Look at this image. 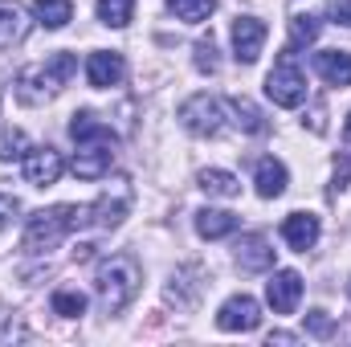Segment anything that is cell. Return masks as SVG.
Wrapping results in <instances>:
<instances>
[{"label":"cell","instance_id":"cell-1","mask_svg":"<svg viewBox=\"0 0 351 347\" xmlns=\"http://www.w3.org/2000/svg\"><path fill=\"white\" fill-rule=\"evenodd\" d=\"M70 139L78 147V156H74V176L78 180H102V176L110 172L119 139H114V131L94 110H78L70 119Z\"/></svg>","mask_w":351,"mask_h":347},{"label":"cell","instance_id":"cell-2","mask_svg":"<svg viewBox=\"0 0 351 347\" xmlns=\"http://www.w3.org/2000/svg\"><path fill=\"white\" fill-rule=\"evenodd\" d=\"M90 225V204H53V208H37L25 225V254H49L62 237H70L74 229Z\"/></svg>","mask_w":351,"mask_h":347},{"label":"cell","instance_id":"cell-3","mask_svg":"<svg viewBox=\"0 0 351 347\" xmlns=\"http://www.w3.org/2000/svg\"><path fill=\"white\" fill-rule=\"evenodd\" d=\"M74 74H78V58H74V53H53V58H45V62L21 70V78H16V98H21L25 106H41V102L58 98L62 90L70 86Z\"/></svg>","mask_w":351,"mask_h":347},{"label":"cell","instance_id":"cell-4","mask_svg":"<svg viewBox=\"0 0 351 347\" xmlns=\"http://www.w3.org/2000/svg\"><path fill=\"white\" fill-rule=\"evenodd\" d=\"M139 282H143V274H139V261L135 258L119 254V258L102 261L98 274H94V290H98L102 311L106 315H119L123 307H131V298L139 294Z\"/></svg>","mask_w":351,"mask_h":347},{"label":"cell","instance_id":"cell-5","mask_svg":"<svg viewBox=\"0 0 351 347\" xmlns=\"http://www.w3.org/2000/svg\"><path fill=\"white\" fill-rule=\"evenodd\" d=\"M265 94L274 98V106H286V110H294V106L306 102V74L298 70V53L290 45L278 53L274 70L265 74Z\"/></svg>","mask_w":351,"mask_h":347},{"label":"cell","instance_id":"cell-6","mask_svg":"<svg viewBox=\"0 0 351 347\" xmlns=\"http://www.w3.org/2000/svg\"><path fill=\"white\" fill-rule=\"evenodd\" d=\"M221 110H225V98H213V94H192L184 106H180V123L192 131V135H217L221 131Z\"/></svg>","mask_w":351,"mask_h":347},{"label":"cell","instance_id":"cell-7","mask_svg":"<svg viewBox=\"0 0 351 347\" xmlns=\"http://www.w3.org/2000/svg\"><path fill=\"white\" fill-rule=\"evenodd\" d=\"M131 208V184L127 180H110V188L90 204V225L94 229H114Z\"/></svg>","mask_w":351,"mask_h":347},{"label":"cell","instance_id":"cell-8","mask_svg":"<svg viewBox=\"0 0 351 347\" xmlns=\"http://www.w3.org/2000/svg\"><path fill=\"white\" fill-rule=\"evenodd\" d=\"M217 327H221V331H258V327H262V307H258V298H250V294L225 298L221 311H217Z\"/></svg>","mask_w":351,"mask_h":347},{"label":"cell","instance_id":"cell-9","mask_svg":"<svg viewBox=\"0 0 351 347\" xmlns=\"http://www.w3.org/2000/svg\"><path fill=\"white\" fill-rule=\"evenodd\" d=\"M127 78V58L119 49H94L86 58V82L94 90H110Z\"/></svg>","mask_w":351,"mask_h":347},{"label":"cell","instance_id":"cell-10","mask_svg":"<svg viewBox=\"0 0 351 347\" xmlns=\"http://www.w3.org/2000/svg\"><path fill=\"white\" fill-rule=\"evenodd\" d=\"M262 45H265V21H258V16H237L233 21V58L241 66H254L262 58Z\"/></svg>","mask_w":351,"mask_h":347},{"label":"cell","instance_id":"cell-11","mask_svg":"<svg viewBox=\"0 0 351 347\" xmlns=\"http://www.w3.org/2000/svg\"><path fill=\"white\" fill-rule=\"evenodd\" d=\"M62 172H66V160H62V152H53V147H33V152L25 156V184H33V188L58 184Z\"/></svg>","mask_w":351,"mask_h":347},{"label":"cell","instance_id":"cell-12","mask_svg":"<svg viewBox=\"0 0 351 347\" xmlns=\"http://www.w3.org/2000/svg\"><path fill=\"white\" fill-rule=\"evenodd\" d=\"M265 298L274 307V315H294L298 298H302V274L298 270H278L269 282H265Z\"/></svg>","mask_w":351,"mask_h":347},{"label":"cell","instance_id":"cell-13","mask_svg":"<svg viewBox=\"0 0 351 347\" xmlns=\"http://www.w3.org/2000/svg\"><path fill=\"white\" fill-rule=\"evenodd\" d=\"M274 265V246L265 233H245L237 241V270L241 274H265Z\"/></svg>","mask_w":351,"mask_h":347},{"label":"cell","instance_id":"cell-14","mask_svg":"<svg viewBox=\"0 0 351 347\" xmlns=\"http://www.w3.org/2000/svg\"><path fill=\"white\" fill-rule=\"evenodd\" d=\"M319 233H323V229H319V217H315V213H290V217L282 221V237H286V246L298 250V254L315 250Z\"/></svg>","mask_w":351,"mask_h":347},{"label":"cell","instance_id":"cell-15","mask_svg":"<svg viewBox=\"0 0 351 347\" xmlns=\"http://www.w3.org/2000/svg\"><path fill=\"white\" fill-rule=\"evenodd\" d=\"M315 74L331 86H351V49H323L315 53Z\"/></svg>","mask_w":351,"mask_h":347},{"label":"cell","instance_id":"cell-16","mask_svg":"<svg viewBox=\"0 0 351 347\" xmlns=\"http://www.w3.org/2000/svg\"><path fill=\"white\" fill-rule=\"evenodd\" d=\"M286 164L282 160H274V156H265V160H258V172H254V184H258V196H265V200H274V196H282L286 192Z\"/></svg>","mask_w":351,"mask_h":347},{"label":"cell","instance_id":"cell-17","mask_svg":"<svg viewBox=\"0 0 351 347\" xmlns=\"http://www.w3.org/2000/svg\"><path fill=\"white\" fill-rule=\"evenodd\" d=\"M196 233H200L204 241H221V237L237 233V217L225 213V208H200V213H196Z\"/></svg>","mask_w":351,"mask_h":347},{"label":"cell","instance_id":"cell-18","mask_svg":"<svg viewBox=\"0 0 351 347\" xmlns=\"http://www.w3.org/2000/svg\"><path fill=\"white\" fill-rule=\"evenodd\" d=\"M25 33H29V21H25V12H21L16 4L0 0V49H12V45H21V41H25Z\"/></svg>","mask_w":351,"mask_h":347},{"label":"cell","instance_id":"cell-19","mask_svg":"<svg viewBox=\"0 0 351 347\" xmlns=\"http://www.w3.org/2000/svg\"><path fill=\"white\" fill-rule=\"evenodd\" d=\"M225 110H233V123L245 131V135H262L265 131V119L262 110L250 102V98H241V94H233V98H225Z\"/></svg>","mask_w":351,"mask_h":347},{"label":"cell","instance_id":"cell-20","mask_svg":"<svg viewBox=\"0 0 351 347\" xmlns=\"http://www.w3.org/2000/svg\"><path fill=\"white\" fill-rule=\"evenodd\" d=\"M33 16L45 29H66L74 21V4L70 0H33Z\"/></svg>","mask_w":351,"mask_h":347},{"label":"cell","instance_id":"cell-21","mask_svg":"<svg viewBox=\"0 0 351 347\" xmlns=\"http://www.w3.org/2000/svg\"><path fill=\"white\" fill-rule=\"evenodd\" d=\"M196 184L208 196H241V180L233 172H225V168H204V172L196 176Z\"/></svg>","mask_w":351,"mask_h":347},{"label":"cell","instance_id":"cell-22","mask_svg":"<svg viewBox=\"0 0 351 347\" xmlns=\"http://www.w3.org/2000/svg\"><path fill=\"white\" fill-rule=\"evenodd\" d=\"M319 16H311V12H294L290 16V49H302V45H311L315 37H319Z\"/></svg>","mask_w":351,"mask_h":347},{"label":"cell","instance_id":"cell-23","mask_svg":"<svg viewBox=\"0 0 351 347\" xmlns=\"http://www.w3.org/2000/svg\"><path fill=\"white\" fill-rule=\"evenodd\" d=\"M53 315H62V319H82L86 315V294L82 290H53Z\"/></svg>","mask_w":351,"mask_h":347},{"label":"cell","instance_id":"cell-24","mask_svg":"<svg viewBox=\"0 0 351 347\" xmlns=\"http://www.w3.org/2000/svg\"><path fill=\"white\" fill-rule=\"evenodd\" d=\"M94 8H98V21H102V25L123 29V25H131V8H135V0H98Z\"/></svg>","mask_w":351,"mask_h":347},{"label":"cell","instance_id":"cell-25","mask_svg":"<svg viewBox=\"0 0 351 347\" xmlns=\"http://www.w3.org/2000/svg\"><path fill=\"white\" fill-rule=\"evenodd\" d=\"M168 8H172L180 21H188V25H200V21H208V16H213L217 0H168Z\"/></svg>","mask_w":351,"mask_h":347},{"label":"cell","instance_id":"cell-26","mask_svg":"<svg viewBox=\"0 0 351 347\" xmlns=\"http://www.w3.org/2000/svg\"><path fill=\"white\" fill-rule=\"evenodd\" d=\"M25 156H29V139H25V131H4V135H0V164L25 160Z\"/></svg>","mask_w":351,"mask_h":347},{"label":"cell","instance_id":"cell-27","mask_svg":"<svg viewBox=\"0 0 351 347\" xmlns=\"http://www.w3.org/2000/svg\"><path fill=\"white\" fill-rule=\"evenodd\" d=\"M196 70H200V74H217V70H221V62H217V41H213V37L196 41Z\"/></svg>","mask_w":351,"mask_h":347},{"label":"cell","instance_id":"cell-28","mask_svg":"<svg viewBox=\"0 0 351 347\" xmlns=\"http://www.w3.org/2000/svg\"><path fill=\"white\" fill-rule=\"evenodd\" d=\"M306 331H311L315 339H331V335H335V319H331L327 311H311V315H306Z\"/></svg>","mask_w":351,"mask_h":347},{"label":"cell","instance_id":"cell-29","mask_svg":"<svg viewBox=\"0 0 351 347\" xmlns=\"http://www.w3.org/2000/svg\"><path fill=\"white\" fill-rule=\"evenodd\" d=\"M16 213H21V200H16V196H4V192H0V229H8Z\"/></svg>","mask_w":351,"mask_h":347},{"label":"cell","instance_id":"cell-30","mask_svg":"<svg viewBox=\"0 0 351 347\" xmlns=\"http://www.w3.org/2000/svg\"><path fill=\"white\" fill-rule=\"evenodd\" d=\"M331 16H335V25H348L351 29V0H335L331 4Z\"/></svg>","mask_w":351,"mask_h":347},{"label":"cell","instance_id":"cell-31","mask_svg":"<svg viewBox=\"0 0 351 347\" xmlns=\"http://www.w3.org/2000/svg\"><path fill=\"white\" fill-rule=\"evenodd\" d=\"M265 344L274 347V344H298V335H290V331H269L265 335Z\"/></svg>","mask_w":351,"mask_h":347},{"label":"cell","instance_id":"cell-32","mask_svg":"<svg viewBox=\"0 0 351 347\" xmlns=\"http://www.w3.org/2000/svg\"><path fill=\"white\" fill-rule=\"evenodd\" d=\"M343 139L351 143V115H348V123H343Z\"/></svg>","mask_w":351,"mask_h":347}]
</instances>
